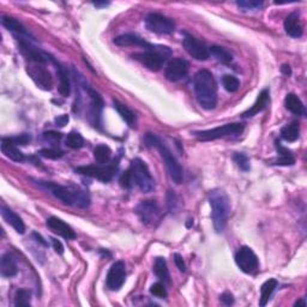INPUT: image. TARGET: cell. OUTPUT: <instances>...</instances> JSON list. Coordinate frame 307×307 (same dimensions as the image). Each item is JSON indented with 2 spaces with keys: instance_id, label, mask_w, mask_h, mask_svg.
<instances>
[{
  "instance_id": "1",
  "label": "cell",
  "mask_w": 307,
  "mask_h": 307,
  "mask_svg": "<svg viewBox=\"0 0 307 307\" xmlns=\"http://www.w3.org/2000/svg\"><path fill=\"white\" fill-rule=\"evenodd\" d=\"M193 90L200 107L214 110L217 105V87L213 74L208 70L198 71L193 77Z\"/></svg>"
},
{
  "instance_id": "2",
  "label": "cell",
  "mask_w": 307,
  "mask_h": 307,
  "mask_svg": "<svg viewBox=\"0 0 307 307\" xmlns=\"http://www.w3.org/2000/svg\"><path fill=\"white\" fill-rule=\"evenodd\" d=\"M36 183L41 187L49 191L53 196L61 200L66 206L78 207L82 208V209H85V208L90 206V197L84 191L74 189V187L61 186V185L48 183V181H36Z\"/></svg>"
},
{
  "instance_id": "3",
  "label": "cell",
  "mask_w": 307,
  "mask_h": 307,
  "mask_svg": "<svg viewBox=\"0 0 307 307\" xmlns=\"http://www.w3.org/2000/svg\"><path fill=\"white\" fill-rule=\"evenodd\" d=\"M209 203L211 207L214 228L217 233H222L226 228L230 214L229 198L224 191L215 189L209 192Z\"/></svg>"
},
{
  "instance_id": "4",
  "label": "cell",
  "mask_w": 307,
  "mask_h": 307,
  "mask_svg": "<svg viewBox=\"0 0 307 307\" xmlns=\"http://www.w3.org/2000/svg\"><path fill=\"white\" fill-rule=\"evenodd\" d=\"M147 147H155L160 151L161 157H162L164 166L167 168L168 174H169L170 179L176 184H180L183 181V168L177 161L176 156L172 154V151L168 149L167 145L162 143V141L154 133H147L144 138Z\"/></svg>"
},
{
  "instance_id": "5",
  "label": "cell",
  "mask_w": 307,
  "mask_h": 307,
  "mask_svg": "<svg viewBox=\"0 0 307 307\" xmlns=\"http://www.w3.org/2000/svg\"><path fill=\"white\" fill-rule=\"evenodd\" d=\"M133 184H136L142 192L150 193L155 190V180L151 177V173L148 168L147 163L142 161L141 158L132 160L130 169Z\"/></svg>"
},
{
  "instance_id": "6",
  "label": "cell",
  "mask_w": 307,
  "mask_h": 307,
  "mask_svg": "<svg viewBox=\"0 0 307 307\" xmlns=\"http://www.w3.org/2000/svg\"><path fill=\"white\" fill-rule=\"evenodd\" d=\"M244 125L242 124H226L223 126H219L211 130L204 131H196L193 132V136L200 141H215L219 138L229 137V136H237V134L243 133Z\"/></svg>"
},
{
  "instance_id": "7",
  "label": "cell",
  "mask_w": 307,
  "mask_h": 307,
  "mask_svg": "<svg viewBox=\"0 0 307 307\" xmlns=\"http://www.w3.org/2000/svg\"><path fill=\"white\" fill-rule=\"evenodd\" d=\"M118 169V161H114L113 163L107 164H98V166H82L76 168V173L82 174V176H87L95 179L101 180L102 183H108L113 179L115 172Z\"/></svg>"
},
{
  "instance_id": "8",
  "label": "cell",
  "mask_w": 307,
  "mask_h": 307,
  "mask_svg": "<svg viewBox=\"0 0 307 307\" xmlns=\"http://www.w3.org/2000/svg\"><path fill=\"white\" fill-rule=\"evenodd\" d=\"M114 44L119 46V47L140 46V47H143L145 51H156V52L162 53L163 55L170 54V51L168 49V47H164V46L151 45V44H149V42L145 41L144 39H142L141 36H138L136 34H124V35L118 36V38L114 39Z\"/></svg>"
},
{
  "instance_id": "9",
  "label": "cell",
  "mask_w": 307,
  "mask_h": 307,
  "mask_svg": "<svg viewBox=\"0 0 307 307\" xmlns=\"http://www.w3.org/2000/svg\"><path fill=\"white\" fill-rule=\"evenodd\" d=\"M235 263L243 272L249 274V275H252V274L258 271V258H257L256 253L253 252L252 249L247 246H243L237 250V252L235 253Z\"/></svg>"
},
{
  "instance_id": "10",
  "label": "cell",
  "mask_w": 307,
  "mask_h": 307,
  "mask_svg": "<svg viewBox=\"0 0 307 307\" xmlns=\"http://www.w3.org/2000/svg\"><path fill=\"white\" fill-rule=\"evenodd\" d=\"M145 25L150 31L156 32L160 35L172 34L176 29V23L173 19L161 15V13H149L145 18Z\"/></svg>"
},
{
  "instance_id": "11",
  "label": "cell",
  "mask_w": 307,
  "mask_h": 307,
  "mask_svg": "<svg viewBox=\"0 0 307 307\" xmlns=\"http://www.w3.org/2000/svg\"><path fill=\"white\" fill-rule=\"evenodd\" d=\"M136 214L140 217L142 223H144L145 226L149 227H155L156 223L160 221L161 211L158 208L157 203L154 200H144L141 202L136 207Z\"/></svg>"
},
{
  "instance_id": "12",
  "label": "cell",
  "mask_w": 307,
  "mask_h": 307,
  "mask_svg": "<svg viewBox=\"0 0 307 307\" xmlns=\"http://www.w3.org/2000/svg\"><path fill=\"white\" fill-rule=\"evenodd\" d=\"M26 74L29 77L32 79V82L38 85L42 90L49 91L52 89L53 82L51 74H49L47 69L45 67L44 64H35V62H30L26 66Z\"/></svg>"
},
{
  "instance_id": "13",
  "label": "cell",
  "mask_w": 307,
  "mask_h": 307,
  "mask_svg": "<svg viewBox=\"0 0 307 307\" xmlns=\"http://www.w3.org/2000/svg\"><path fill=\"white\" fill-rule=\"evenodd\" d=\"M183 46L185 48V51L187 52V54L190 57H192L193 59L199 61H204L207 59H209L210 54H209V48H207V46L202 44L200 41H198L197 39H194L193 36L191 35H185V38L183 40Z\"/></svg>"
},
{
  "instance_id": "14",
  "label": "cell",
  "mask_w": 307,
  "mask_h": 307,
  "mask_svg": "<svg viewBox=\"0 0 307 307\" xmlns=\"http://www.w3.org/2000/svg\"><path fill=\"white\" fill-rule=\"evenodd\" d=\"M132 58L140 61L148 70L155 72L161 70V67L163 66L164 59H166L162 53L156 51H144L142 53H136V54L132 55Z\"/></svg>"
},
{
  "instance_id": "15",
  "label": "cell",
  "mask_w": 307,
  "mask_h": 307,
  "mask_svg": "<svg viewBox=\"0 0 307 307\" xmlns=\"http://www.w3.org/2000/svg\"><path fill=\"white\" fill-rule=\"evenodd\" d=\"M187 74H189V62L181 58L172 59V60L168 62L166 71H164L166 78L169 82H173V83L184 79L187 76Z\"/></svg>"
},
{
  "instance_id": "16",
  "label": "cell",
  "mask_w": 307,
  "mask_h": 307,
  "mask_svg": "<svg viewBox=\"0 0 307 307\" xmlns=\"http://www.w3.org/2000/svg\"><path fill=\"white\" fill-rule=\"evenodd\" d=\"M125 279H126V269H125V264L121 260L115 262L111 266L110 271H108L107 280H106V285L107 288L111 290H119L123 287Z\"/></svg>"
},
{
  "instance_id": "17",
  "label": "cell",
  "mask_w": 307,
  "mask_h": 307,
  "mask_svg": "<svg viewBox=\"0 0 307 307\" xmlns=\"http://www.w3.org/2000/svg\"><path fill=\"white\" fill-rule=\"evenodd\" d=\"M19 44V49L24 57L28 59L30 62H35V64H46L49 60V55L46 53L41 52L40 49L35 48L31 46L28 39H17Z\"/></svg>"
},
{
  "instance_id": "18",
  "label": "cell",
  "mask_w": 307,
  "mask_h": 307,
  "mask_svg": "<svg viewBox=\"0 0 307 307\" xmlns=\"http://www.w3.org/2000/svg\"><path fill=\"white\" fill-rule=\"evenodd\" d=\"M47 227L52 232H54L58 235H60L62 237L67 240H74L76 239V233L75 230L69 226L67 223H65L64 221L58 219V217H49L47 220Z\"/></svg>"
},
{
  "instance_id": "19",
  "label": "cell",
  "mask_w": 307,
  "mask_h": 307,
  "mask_svg": "<svg viewBox=\"0 0 307 307\" xmlns=\"http://www.w3.org/2000/svg\"><path fill=\"white\" fill-rule=\"evenodd\" d=\"M0 148H2V153L10 160L15 161V162H23L25 160L24 154L18 149L17 145L13 143L10 138H2Z\"/></svg>"
},
{
  "instance_id": "20",
  "label": "cell",
  "mask_w": 307,
  "mask_h": 307,
  "mask_svg": "<svg viewBox=\"0 0 307 307\" xmlns=\"http://www.w3.org/2000/svg\"><path fill=\"white\" fill-rule=\"evenodd\" d=\"M2 24L8 29L9 31L13 32L16 35L17 39H28L30 38V34H29L28 30L24 28V25L22 23H19L17 19L9 17V16H4L2 18Z\"/></svg>"
},
{
  "instance_id": "21",
  "label": "cell",
  "mask_w": 307,
  "mask_h": 307,
  "mask_svg": "<svg viewBox=\"0 0 307 307\" xmlns=\"http://www.w3.org/2000/svg\"><path fill=\"white\" fill-rule=\"evenodd\" d=\"M0 213H2V216L3 219L5 220V222L10 224L11 227H13L16 232L19 234H23L25 232L24 222H23L22 219L17 215V214L13 213L11 209H9V208H6L4 206L0 208Z\"/></svg>"
},
{
  "instance_id": "22",
  "label": "cell",
  "mask_w": 307,
  "mask_h": 307,
  "mask_svg": "<svg viewBox=\"0 0 307 307\" xmlns=\"http://www.w3.org/2000/svg\"><path fill=\"white\" fill-rule=\"evenodd\" d=\"M269 95H270L269 89H264V90L260 91V94L258 95V97H257V101L255 102V105H253L249 111H246L245 113H243V118L249 119L255 117L256 114L260 113V112H262L269 104Z\"/></svg>"
},
{
  "instance_id": "23",
  "label": "cell",
  "mask_w": 307,
  "mask_h": 307,
  "mask_svg": "<svg viewBox=\"0 0 307 307\" xmlns=\"http://www.w3.org/2000/svg\"><path fill=\"white\" fill-rule=\"evenodd\" d=\"M49 60H51L53 64L55 65L57 67V72H58V77H59V92L64 97L70 96L71 92V85H70V78H69L67 74H66L65 69L62 66L54 60V59L49 57Z\"/></svg>"
},
{
  "instance_id": "24",
  "label": "cell",
  "mask_w": 307,
  "mask_h": 307,
  "mask_svg": "<svg viewBox=\"0 0 307 307\" xmlns=\"http://www.w3.org/2000/svg\"><path fill=\"white\" fill-rule=\"evenodd\" d=\"M18 268L15 257L11 253H5L0 260V274L3 277H13L17 275Z\"/></svg>"
},
{
  "instance_id": "25",
  "label": "cell",
  "mask_w": 307,
  "mask_h": 307,
  "mask_svg": "<svg viewBox=\"0 0 307 307\" xmlns=\"http://www.w3.org/2000/svg\"><path fill=\"white\" fill-rule=\"evenodd\" d=\"M285 30L292 38H300L302 35V26L300 23L299 15L296 12H292L285 21Z\"/></svg>"
},
{
  "instance_id": "26",
  "label": "cell",
  "mask_w": 307,
  "mask_h": 307,
  "mask_svg": "<svg viewBox=\"0 0 307 307\" xmlns=\"http://www.w3.org/2000/svg\"><path fill=\"white\" fill-rule=\"evenodd\" d=\"M88 94L90 96L91 100V111L90 114L91 117L95 119V126H98L100 125V115H101V111L102 107H104V100L100 96V94L96 92L92 89H88Z\"/></svg>"
},
{
  "instance_id": "27",
  "label": "cell",
  "mask_w": 307,
  "mask_h": 307,
  "mask_svg": "<svg viewBox=\"0 0 307 307\" xmlns=\"http://www.w3.org/2000/svg\"><path fill=\"white\" fill-rule=\"evenodd\" d=\"M154 272H155V275L160 279V281L166 283V285H169L170 283L169 270H168L166 259L162 258V257H157V258L155 259Z\"/></svg>"
},
{
  "instance_id": "28",
  "label": "cell",
  "mask_w": 307,
  "mask_h": 307,
  "mask_svg": "<svg viewBox=\"0 0 307 307\" xmlns=\"http://www.w3.org/2000/svg\"><path fill=\"white\" fill-rule=\"evenodd\" d=\"M285 106L289 112L295 115L305 114V106L295 94H288L285 98Z\"/></svg>"
},
{
  "instance_id": "29",
  "label": "cell",
  "mask_w": 307,
  "mask_h": 307,
  "mask_svg": "<svg viewBox=\"0 0 307 307\" xmlns=\"http://www.w3.org/2000/svg\"><path fill=\"white\" fill-rule=\"evenodd\" d=\"M277 288V281L275 279H270L266 282L263 283L262 288H260V299H259V306H265L268 301L271 298L272 293L275 292Z\"/></svg>"
},
{
  "instance_id": "30",
  "label": "cell",
  "mask_w": 307,
  "mask_h": 307,
  "mask_svg": "<svg viewBox=\"0 0 307 307\" xmlns=\"http://www.w3.org/2000/svg\"><path fill=\"white\" fill-rule=\"evenodd\" d=\"M113 105H114V108L119 113V115L124 119L125 123H126L128 126L130 127L136 126V115H134L133 112H132L131 110H128L126 106L120 104V102L117 100L113 101Z\"/></svg>"
},
{
  "instance_id": "31",
  "label": "cell",
  "mask_w": 307,
  "mask_h": 307,
  "mask_svg": "<svg viewBox=\"0 0 307 307\" xmlns=\"http://www.w3.org/2000/svg\"><path fill=\"white\" fill-rule=\"evenodd\" d=\"M299 133H300L299 124L296 123V121H293V123H290L289 125H286L285 127H282L281 138L283 141L292 143V142H295L298 140Z\"/></svg>"
},
{
  "instance_id": "32",
  "label": "cell",
  "mask_w": 307,
  "mask_h": 307,
  "mask_svg": "<svg viewBox=\"0 0 307 307\" xmlns=\"http://www.w3.org/2000/svg\"><path fill=\"white\" fill-rule=\"evenodd\" d=\"M209 54L213 55L217 61L222 62V64H228L233 60V55L221 46H211L209 48Z\"/></svg>"
},
{
  "instance_id": "33",
  "label": "cell",
  "mask_w": 307,
  "mask_h": 307,
  "mask_svg": "<svg viewBox=\"0 0 307 307\" xmlns=\"http://www.w3.org/2000/svg\"><path fill=\"white\" fill-rule=\"evenodd\" d=\"M112 157V150L107 145L100 144L94 149V158L98 164H106L110 162Z\"/></svg>"
},
{
  "instance_id": "34",
  "label": "cell",
  "mask_w": 307,
  "mask_h": 307,
  "mask_svg": "<svg viewBox=\"0 0 307 307\" xmlns=\"http://www.w3.org/2000/svg\"><path fill=\"white\" fill-rule=\"evenodd\" d=\"M65 144L66 147L71 148V149H81L84 145V140L78 132H71V133H69L67 137H66Z\"/></svg>"
},
{
  "instance_id": "35",
  "label": "cell",
  "mask_w": 307,
  "mask_h": 307,
  "mask_svg": "<svg viewBox=\"0 0 307 307\" xmlns=\"http://www.w3.org/2000/svg\"><path fill=\"white\" fill-rule=\"evenodd\" d=\"M31 293L28 289H19L15 294L16 306H30Z\"/></svg>"
},
{
  "instance_id": "36",
  "label": "cell",
  "mask_w": 307,
  "mask_h": 307,
  "mask_svg": "<svg viewBox=\"0 0 307 307\" xmlns=\"http://www.w3.org/2000/svg\"><path fill=\"white\" fill-rule=\"evenodd\" d=\"M222 85L227 91L235 92V91H237V89H239V87H240V82H239V79H237L236 77H234V76L226 75L222 77Z\"/></svg>"
},
{
  "instance_id": "37",
  "label": "cell",
  "mask_w": 307,
  "mask_h": 307,
  "mask_svg": "<svg viewBox=\"0 0 307 307\" xmlns=\"http://www.w3.org/2000/svg\"><path fill=\"white\" fill-rule=\"evenodd\" d=\"M167 207L168 210L170 211L172 214H177L180 209V203H179V198L176 194L174 191H168L167 193Z\"/></svg>"
},
{
  "instance_id": "38",
  "label": "cell",
  "mask_w": 307,
  "mask_h": 307,
  "mask_svg": "<svg viewBox=\"0 0 307 307\" xmlns=\"http://www.w3.org/2000/svg\"><path fill=\"white\" fill-rule=\"evenodd\" d=\"M233 161L236 163V166L244 172H247L251 169V164L249 157L243 153H235L233 155Z\"/></svg>"
},
{
  "instance_id": "39",
  "label": "cell",
  "mask_w": 307,
  "mask_h": 307,
  "mask_svg": "<svg viewBox=\"0 0 307 307\" xmlns=\"http://www.w3.org/2000/svg\"><path fill=\"white\" fill-rule=\"evenodd\" d=\"M236 5L239 6V9H242L243 11H256L259 10L263 6L262 2H256V0H242V2H237Z\"/></svg>"
},
{
  "instance_id": "40",
  "label": "cell",
  "mask_w": 307,
  "mask_h": 307,
  "mask_svg": "<svg viewBox=\"0 0 307 307\" xmlns=\"http://www.w3.org/2000/svg\"><path fill=\"white\" fill-rule=\"evenodd\" d=\"M150 293L154 296H156V298H160V299L166 298L167 289H166V287H164V283H161V282L154 283L150 288Z\"/></svg>"
},
{
  "instance_id": "41",
  "label": "cell",
  "mask_w": 307,
  "mask_h": 307,
  "mask_svg": "<svg viewBox=\"0 0 307 307\" xmlns=\"http://www.w3.org/2000/svg\"><path fill=\"white\" fill-rule=\"evenodd\" d=\"M40 155L45 158H51V160H57V158H60L64 153L60 150H55V149H42L40 150Z\"/></svg>"
},
{
  "instance_id": "42",
  "label": "cell",
  "mask_w": 307,
  "mask_h": 307,
  "mask_svg": "<svg viewBox=\"0 0 307 307\" xmlns=\"http://www.w3.org/2000/svg\"><path fill=\"white\" fill-rule=\"evenodd\" d=\"M42 137H44V140L46 142H48V143L55 144V143H59V141H60L62 138V134L60 133V132L48 131V132H45L44 136H42Z\"/></svg>"
},
{
  "instance_id": "43",
  "label": "cell",
  "mask_w": 307,
  "mask_h": 307,
  "mask_svg": "<svg viewBox=\"0 0 307 307\" xmlns=\"http://www.w3.org/2000/svg\"><path fill=\"white\" fill-rule=\"evenodd\" d=\"M295 163L294 157L293 155H283V156H280L276 161H274V164L276 166H293Z\"/></svg>"
},
{
  "instance_id": "44",
  "label": "cell",
  "mask_w": 307,
  "mask_h": 307,
  "mask_svg": "<svg viewBox=\"0 0 307 307\" xmlns=\"http://www.w3.org/2000/svg\"><path fill=\"white\" fill-rule=\"evenodd\" d=\"M119 183H120V185L124 187V189H127V190L131 189L132 185H133L131 172L127 170V172H125V173L121 174L120 179H119Z\"/></svg>"
},
{
  "instance_id": "45",
  "label": "cell",
  "mask_w": 307,
  "mask_h": 307,
  "mask_svg": "<svg viewBox=\"0 0 307 307\" xmlns=\"http://www.w3.org/2000/svg\"><path fill=\"white\" fill-rule=\"evenodd\" d=\"M10 140L16 145H26L30 142V136H28V134H21V136L17 137H11Z\"/></svg>"
},
{
  "instance_id": "46",
  "label": "cell",
  "mask_w": 307,
  "mask_h": 307,
  "mask_svg": "<svg viewBox=\"0 0 307 307\" xmlns=\"http://www.w3.org/2000/svg\"><path fill=\"white\" fill-rule=\"evenodd\" d=\"M174 262H176L178 269H179L181 272L186 271V264H185L183 257H181L179 253H176V255H174Z\"/></svg>"
},
{
  "instance_id": "47",
  "label": "cell",
  "mask_w": 307,
  "mask_h": 307,
  "mask_svg": "<svg viewBox=\"0 0 307 307\" xmlns=\"http://www.w3.org/2000/svg\"><path fill=\"white\" fill-rule=\"evenodd\" d=\"M52 245L53 249H54L55 252L58 253V255H62L64 253V246H62V244L59 242L58 239H54V237H52Z\"/></svg>"
},
{
  "instance_id": "48",
  "label": "cell",
  "mask_w": 307,
  "mask_h": 307,
  "mask_svg": "<svg viewBox=\"0 0 307 307\" xmlns=\"http://www.w3.org/2000/svg\"><path fill=\"white\" fill-rule=\"evenodd\" d=\"M220 299H221V301H222L224 305H227V306H230L234 303V298L230 293H223V294L220 296Z\"/></svg>"
},
{
  "instance_id": "49",
  "label": "cell",
  "mask_w": 307,
  "mask_h": 307,
  "mask_svg": "<svg viewBox=\"0 0 307 307\" xmlns=\"http://www.w3.org/2000/svg\"><path fill=\"white\" fill-rule=\"evenodd\" d=\"M69 123V115H60V117H58L55 119V124H57V126L59 127H64L66 124Z\"/></svg>"
},
{
  "instance_id": "50",
  "label": "cell",
  "mask_w": 307,
  "mask_h": 307,
  "mask_svg": "<svg viewBox=\"0 0 307 307\" xmlns=\"http://www.w3.org/2000/svg\"><path fill=\"white\" fill-rule=\"evenodd\" d=\"M32 235H34V237L36 239V242H39L40 244H41V245H44V246H47V245H48V244L45 242L44 237H42L41 235H40V234H38V233H32Z\"/></svg>"
},
{
  "instance_id": "51",
  "label": "cell",
  "mask_w": 307,
  "mask_h": 307,
  "mask_svg": "<svg viewBox=\"0 0 307 307\" xmlns=\"http://www.w3.org/2000/svg\"><path fill=\"white\" fill-rule=\"evenodd\" d=\"M281 71L283 72V74H285L286 76H290L292 75V70H290V67L288 65H283L282 67H281Z\"/></svg>"
},
{
  "instance_id": "52",
  "label": "cell",
  "mask_w": 307,
  "mask_h": 307,
  "mask_svg": "<svg viewBox=\"0 0 307 307\" xmlns=\"http://www.w3.org/2000/svg\"><path fill=\"white\" fill-rule=\"evenodd\" d=\"M295 306L306 307V301H305V300H299V301H296V302H295Z\"/></svg>"
},
{
  "instance_id": "53",
  "label": "cell",
  "mask_w": 307,
  "mask_h": 307,
  "mask_svg": "<svg viewBox=\"0 0 307 307\" xmlns=\"http://www.w3.org/2000/svg\"><path fill=\"white\" fill-rule=\"evenodd\" d=\"M95 6H107L108 3H94Z\"/></svg>"
}]
</instances>
